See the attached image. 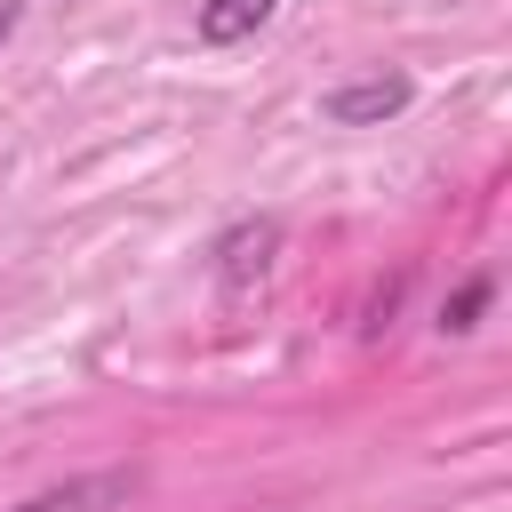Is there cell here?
<instances>
[{"label":"cell","mask_w":512,"mask_h":512,"mask_svg":"<svg viewBox=\"0 0 512 512\" xmlns=\"http://www.w3.org/2000/svg\"><path fill=\"white\" fill-rule=\"evenodd\" d=\"M408 72H368V80H336L328 96H320V112L336 120V128H384V120H400L408 112Z\"/></svg>","instance_id":"6da1fadb"},{"label":"cell","mask_w":512,"mask_h":512,"mask_svg":"<svg viewBox=\"0 0 512 512\" xmlns=\"http://www.w3.org/2000/svg\"><path fill=\"white\" fill-rule=\"evenodd\" d=\"M272 256H280V216L232 224V232L216 240V288H224V296H248V288L272 272Z\"/></svg>","instance_id":"7a4b0ae2"},{"label":"cell","mask_w":512,"mask_h":512,"mask_svg":"<svg viewBox=\"0 0 512 512\" xmlns=\"http://www.w3.org/2000/svg\"><path fill=\"white\" fill-rule=\"evenodd\" d=\"M136 496V480L128 472H88V480H64V488H40L32 504H16V512H120Z\"/></svg>","instance_id":"3957f363"},{"label":"cell","mask_w":512,"mask_h":512,"mask_svg":"<svg viewBox=\"0 0 512 512\" xmlns=\"http://www.w3.org/2000/svg\"><path fill=\"white\" fill-rule=\"evenodd\" d=\"M272 8L280 0H200V40L208 48H240V40H256L272 24Z\"/></svg>","instance_id":"277c9868"},{"label":"cell","mask_w":512,"mask_h":512,"mask_svg":"<svg viewBox=\"0 0 512 512\" xmlns=\"http://www.w3.org/2000/svg\"><path fill=\"white\" fill-rule=\"evenodd\" d=\"M488 296H496V280H488V272H480V280H464V288H456V296L440 304V328H448V336H464V328H480V312H488Z\"/></svg>","instance_id":"5b68a950"},{"label":"cell","mask_w":512,"mask_h":512,"mask_svg":"<svg viewBox=\"0 0 512 512\" xmlns=\"http://www.w3.org/2000/svg\"><path fill=\"white\" fill-rule=\"evenodd\" d=\"M8 32H16V8H8V0H0V40H8Z\"/></svg>","instance_id":"8992f818"}]
</instances>
